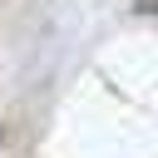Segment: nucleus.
Masks as SVG:
<instances>
[{"label":"nucleus","mask_w":158,"mask_h":158,"mask_svg":"<svg viewBox=\"0 0 158 158\" xmlns=\"http://www.w3.org/2000/svg\"><path fill=\"white\" fill-rule=\"evenodd\" d=\"M133 10L138 15H158V0H133Z\"/></svg>","instance_id":"1"}]
</instances>
